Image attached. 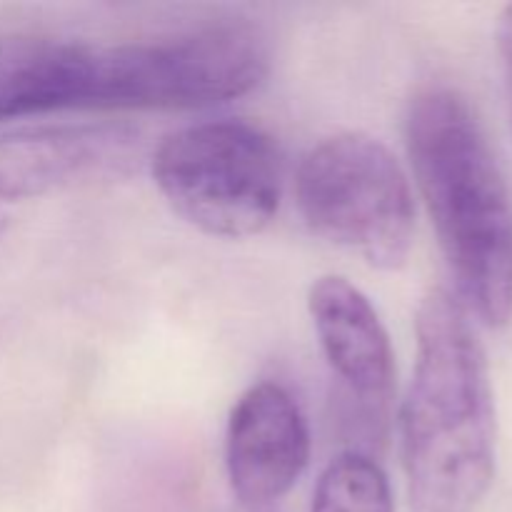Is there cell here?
I'll list each match as a JSON object with an SVG mask.
<instances>
[{
    "instance_id": "obj_1",
    "label": "cell",
    "mask_w": 512,
    "mask_h": 512,
    "mask_svg": "<svg viewBox=\"0 0 512 512\" xmlns=\"http://www.w3.org/2000/svg\"><path fill=\"white\" fill-rule=\"evenodd\" d=\"M270 68L268 38L243 20L128 43L0 40V120L53 110H190L248 95Z\"/></svg>"
},
{
    "instance_id": "obj_2",
    "label": "cell",
    "mask_w": 512,
    "mask_h": 512,
    "mask_svg": "<svg viewBox=\"0 0 512 512\" xmlns=\"http://www.w3.org/2000/svg\"><path fill=\"white\" fill-rule=\"evenodd\" d=\"M415 335L418 353L400 410L410 512H478L498 458L483 343L468 310L443 288L420 303Z\"/></svg>"
},
{
    "instance_id": "obj_3",
    "label": "cell",
    "mask_w": 512,
    "mask_h": 512,
    "mask_svg": "<svg viewBox=\"0 0 512 512\" xmlns=\"http://www.w3.org/2000/svg\"><path fill=\"white\" fill-rule=\"evenodd\" d=\"M405 145L455 298L500 328L512 315V203L478 115L455 88L428 85L408 105Z\"/></svg>"
},
{
    "instance_id": "obj_4",
    "label": "cell",
    "mask_w": 512,
    "mask_h": 512,
    "mask_svg": "<svg viewBox=\"0 0 512 512\" xmlns=\"http://www.w3.org/2000/svg\"><path fill=\"white\" fill-rule=\"evenodd\" d=\"M153 180L200 233L243 240L263 233L283 198V155L263 128L205 120L170 133L153 155Z\"/></svg>"
},
{
    "instance_id": "obj_5",
    "label": "cell",
    "mask_w": 512,
    "mask_h": 512,
    "mask_svg": "<svg viewBox=\"0 0 512 512\" xmlns=\"http://www.w3.org/2000/svg\"><path fill=\"white\" fill-rule=\"evenodd\" d=\"M295 200L315 235L380 270L408 263L415 200L398 158L363 133L315 145L295 175Z\"/></svg>"
},
{
    "instance_id": "obj_6",
    "label": "cell",
    "mask_w": 512,
    "mask_h": 512,
    "mask_svg": "<svg viewBox=\"0 0 512 512\" xmlns=\"http://www.w3.org/2000/svg\"><path fill=\"white\" fill-rule=\"evenodd\" d=\"M308 313L330 370L355 405V418L378 438L395 393L393 345L378 310L350 280L325 275L310 285Z\"/></svg>"
},
{
    "instance_id": "obj_7",
    "label": "cell",
    "mask_w": 512,
    "mask_h": 512,
    "mask_svg": "<svg viewBox=\"0 0 512 512\" xmlns=\"http://www.w3.org/2000/svg\"><path fill=\"white\" fill-rule=\"evenodd\" d=\"M310 463V430L293 395L278 383L250 385L228 420L225 468L235 498L263 512L295 488Z\"/></svg>"
},
{
    "instance_id": "obj_8",
    "label": "cell",
    "mask_w": 512,
    "mask_h": 512,
    "mask_svg": "<svg viewBox=\"0 0 512 512\" xmlns=\"http://www.w3.org/2000/svg\"><path fill=\"white\" fill-rule=\"evenodd\" d=\"M135 133L120 125H48L0 133V203L38 198L115 170Z\"/></svg>"
},
{
    "instance_id": "obj_9",
    "label": "cell",
    "mask_w": 512,
    "mask_h": 512,
    "mask_svg": "<svg viewBox=\"0 0 512 512\" xmlns=\"http://www.w3.org/2000/svg\"><path fill=\"white\" fill-rule=\"evenodd\" d=\"M310 512H395L388 475L368 453L338 455L320 475Z\"/></svg>"
},
{
    "instance_id": "obj_10",
    "label": "cell",
    "mask_w": 512,
    "mask_h": 512,
    "mask_svg": "<svg viewBox=\"0 0 512 512\" xmlns=\"http://www.w3.org/2000/svg\"><path fill=\"white\" fill-rule=\"evenodd\" d=\"M498 50H512V5L503 10L498 20Z\"/></svg>"
},
{
    "instance_id": "obj_11",
    "label": "cell",
    "mask_w": 512,
    "mask_h": 512,
    "mask_svg": "<svg viewBox=\"0 0 512 512\" xmlns=\"http://www.w3.org/2000/svg\"><path fill=\"white\" fill-rule=\"evenodd\" d=\"M500 58L505 63V73H508V90H510V115H512V50H500Z\"/></svg>"
}]
</instances>
